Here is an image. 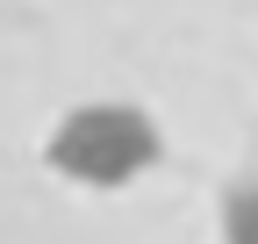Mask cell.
Segmentation results:
<instances>
[{"mask_svg":"<svg viewBox=\"0 0 258 244\" xmlns=\"http://www.w3.org/2000/svg\"><path fill=\"white\" fill-rule=\"evenodd\" d=\"M158 158H165V130L137 101H72L43 130V165L72 187H93V194L144 179Z\"/></svg>","mask_w":258,"mask_h":244,"instance_id":"cell-1","label":"cell"},{"mask_svg":"<svg viewBox=\"0 0 258 244\" xmlns=\"http://www.w3.org/2000/svg\"><path fill=\"white\" fill-rule=\"evenodd\" d=\"M215 230H222V244H258V179H237V187L222 194Z\"/></svg>","mask_w":258,"mask_h":244,"instance_id":"cell-2","label":"cell"}]
</instances>
